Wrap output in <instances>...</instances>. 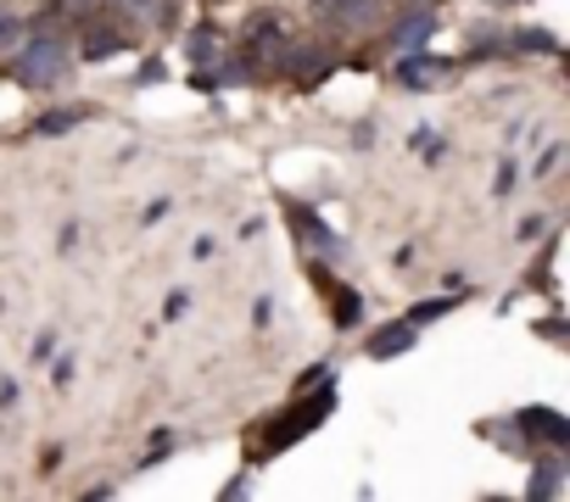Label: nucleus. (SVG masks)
<instances>
[{
    "label": "nucleus",
    "instance_id": "1",
    "mask_svg": "<svg viewBox=\"0 0 570 502\" xmlns=\"http://www.w3.org/2000/svg\"><path fill=\"white\" fill-rule=\"evenodd\" d=\"M23 79H28L34 89H57V84L68 79V45H62L57 34H39V39L23 50Z\"/></svg>",
    "mask_w": 570,
    "mask_h": 502
},
{
    "label": "nucleus",
    "instance_id": "2",
    "mask_svg": "<svg viewBox=\"0 0 570 502\" xmlns=\"http://www.w3.org/2000/svg\"><path fill=\"white\" fill-rule=\"evenodd\" d=\"M397 79L414 84V89H431V84H448L453 79V62H442V57H408L397 68Z\"/></svg>",
    "mask_w": 570,
    "mask_h": 502
},
{
    "label": "nucleus",
    "instance_id": "3",
    "mask_svg": "<svg viewBox=\"0 0 570 502\" xmlns=\"http://www.w3.org/2000/svg\"><path fill=\"white\" fill-rule=\"evenodd\" d=\"M520 425H526L532 435H543V441H554V446L570 441V425H565L554 408H526V414H520Z\"/></svg>",
    "mask_w": 570,
    "mask_h": 502
},
{
    "label": "nucleus",
    "instance_id": "4",
    "mask_svg": "<svg viewBox=\"0 0 570 502\" xmlns=\"http://www.w3.org/2000/svg\"><path fill=\"white\" fill-rule=\"evenodd\" d=\"M369 7L375 0H313V17L319 23H358V17H369Z\"/></svg>",
    "mask_w": 570,
    "mask_h": 502
},
{
    "label": "nucleus",
    "instance_id": "5",
    "mask_svg": "<svg viewBox=\"0 0 570 502\" xmlns=\"http://www.w3.org/2000/svg\"><path fill=\"white\" fill-rule=\"evenodd\" d=\"M123 45H129L123 28H84V39H79L84 57H112V50H123Z\"/></svg>",
    "mask_w": 570,
    "mask_h": 502
},
{
    "label": "nucleus",
    "instance_id": "6",
    "mask_svg": "<svg viewBox=\"0 0 570 502\" xmlns=\"http://www.w3.org/2000/svg\"><path fill=\"white\" fill-rule=\"evenodd\" d=\"M431 28H437V17H431V12H414V17H403V23H397V45H419Z\"/></svg>",
    "mask_w": 570,
    "mask_h": 502
},
{
    "label": "nucleus",
    "instance_id": "7",
    "mask_svg": "<svg viewBox=\"0 0 570 502\" xmlns=\"http://www.w3.org/2000/svg\"><path fill=\"white\" fill-rule=\"evenodd\" d=\"M408 346H414V330H408V324H397V330L380 335L369 351H375V358H392V351H408Z\"/></svg>",
    "mask_w": 570,
    "mask_h": 502
},
{
    "label": "nucleus",
    "instance_id": "8",
    "mask_svg": "<svg viewBox=\"0 0 570 502\" xmlns=\"http://www.w3.org/2000/svg\"><path fill=\"white\" fill-rule=\"evenodd\" d=\"M84 118V107L79 112H57V118H39V134H62V129H73Z\"/></svg>",
    "mask_w": 570,
    "mask_h": 502
},
{
    "label": "nucleus",
    "instance_id": "9",
    "mask_svg": "<svg viewBox=\"0 0 570 502\" xmlns=\"http://www.w3.org/2000/svg\"><path fill=\"white\" fill-rule=\"evenodd\" d=\"M548 491H559V464H543V475L532 486V497H548Z\"/></svg>",
    "mask_w": 570,
    "mask_h": 502
},
{
    "label": "nucleus",
    "instance_id": "10",
    "mask_svg": "<svg viewBox=\"0 0 570 502\" xmlns=\"http://www.w3.org/2000/svg\"><path fill=\"white\" fill-rule=\"evenodd\" d=\"M17 34H23V23H17V17H12L7 7H0V50H7V45H12Z\"/></svg>",
    "mask_w": 570,
    "mask_h": 502
},
{
    "label": "nucleus",
    "instance_id": "11",
    "mask_svg": "<svg viewBox=\"0 0 570 502\" xmlns=\"http://www.w3.org/2000/svg\"><path fill=\"white\" fill-rule=\"evenodd\" d=\"M448 308H453V296H448V301H419V308H414V324H419V319H437V313H448Z\"/></svg>",
    "mask_w": 570,
    "mask_h": 502
},
{
    "label": "nucleus",
    "instance_id": "12",
    "mask_svg": "<svg viewBox=\"0 0 570 502\" xmlns=\"http://www.w3.org/2000/svg\"><path fill=\"white\" fill-rule=\"evenodd\" d=\"M134 7H152V0H134Z\"/></svg>",
    "mask_w": 570,
    "mask_h": 502
}]
</instances>
